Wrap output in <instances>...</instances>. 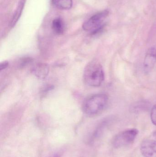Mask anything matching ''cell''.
I'll return each instance as SVG.
<instances>
[{
  "mask_svg": "<svg viewBox=\"0 0 156 157\" xmlns=\"http://www.w3.org/2000/svg\"><path fill=\"white\" fill-rule=\"evenodd\" d=\"M109 98L104 93H98L87 98L82 105V110L88 116H95L103 111L108 105Z\"/></svg>",
  "mask_w": 156,
  "mask_h": 157,
  "instance_id": "cell-1",
  "label": "cell"
},
{
  "mask_svg": "<svg viewBox=\"0 0 156 157\" xmlns=\"http://www.w3.org/2000/svg\"><path fill=\"white\" fill-rule=\"evenodd\" d=\"M83 78L90 86H100L104 80V71L100 63L96 60L89 63L84 69Z\"/></svg>",
  "mask_w": 156,
  "mask_h": 157,
  "instance_id": "cell-2",
  "label": "cell"
},
{
  "mask_svg": "<svg viewBox=\"0 0 156 157\" xmlns=\"http://www.w3.org/2000/svg\"><path fill=\"white\" fill-rule=\"evenodd\" d=\"M109 11L104 10L97 13L84 22L82 28L91 35H95L100 33L104 28V20L109 15Z\"/></svg>",
  "mask_w": 156,
  "mask_h": 157,
  "instance_id": "cell-3",
  "label": "cell"
},
{
  "mask_svg": "<svg viewBox=\"0 0 156 157\" xmlns=\"http://www.w3.org/2000/svg\"><path fill=\"white\" fill-rule=\"evenodd\" d=\"M138 134V130L135 128L125 130L114 136L112 141V144L115 148L128 146L134 142Z\"/></svg>",
  "mask_w": 156,
  "mask_h": 157,
  "instance_id": "cell-4",
  "label": "cell"
},
{
  "mask_svg": "<svg viewBox=\"0 0 156 157\" xmlns=\"http://www.w3.org/2000/svg\"><path fill=\"white\" fill-rule=\"evenodd\" d=\"M140 151L144 157H156V140L143 141L140 146Z\"/></svg>",
  "mask_w": 156,
  "mask_h": 157,
  "instance_id": "cell-5",
  "label": "cell"
},
{
  "mask_svg": "<svg viewBox=\"0 0 156 157\" xmlns=\"http://www.w3.org/2000/svg\"><path fill=\"white\" fill-rule=\"evenodd\" d=\"M156 63V48H149L145 56L143 68L145 72L149 73L154 67Z\"/></svg>",
  "mask_w": 156,
  "mask_h": 157,
  "instance_id": "cell-6",
  "label": "cell"
},
{
  "mask_svg": "<svg viewBox=\"0 0 156 157\" xmlns=\"http://www.w3.org/2000/svg\"><path fill=\"white\" fill-rule=\"evenodd\" d=\"M49 67L46 63H36L32 68V74L39 79H45L48 75Z\"/></svg>",
  "mask_w": 156,
  "mask_h": 157,
  "instance_id": "cell-7",
  "label": "cell"
},
{
  "mask_svg": "<svg viewBox=\"0 0 156 157\" xmlns=\"http://www.w3.org/2000/svg\"><path fill=\"white\" fill-rule=\"evenodd\" d=\"M109 121L105 120L99 124V126L93 132L92 135L90 138L89 143L90 144H93L94 142L98 141L103 135L104 132L109 125Z\"/></svg>",
  "mask_w": 156,
  "mask_h": 157,
  "instance_id": "cell-8",
  "label": "cell"
},
{
  "mask_svg": "<svg viewBox=\"0 0 156 157\" xmlns=\"http://www.w3.org/2000/svg\"><path fill=\"white\" fill-rule=\"evenodd\" d=\"M24 5V0H21L18 3L17 8L16 9L15 12H14L12 21L10 23V26L11 28L13 27L17 23L19 17L21 16Z\"/></svg>",
  "mask_w": 156,
  "mask_h": 157,
  "instance_id": "cell-9",
  "label": "cell"
},
{
  "mask_svg": "<svg viewBox=\"0 0 156 157\" xmlns=\"http://www.w3.org/2000/svg\"><path fill=\"white\" fill-rule=\"evenodd\" d=\"M52 29L53 31L57 35H62L65 30V26L62 19L56 18L52 22Z\"/></svg>",
  "mask_w": 156,
  "mask_h": 157,
  "instance_id": "cell-10",
  "label": "cell"
},
{
  "mask_svg": "<svg viewBox=\"0 0 156 157\" xmlns=\"http://www.w3.org/2000/svg\"><path fill=\"white\" fill-rule=\"evenodd\" d=\"M55 6L63 10H68L72 6V0H52Z\"/></svg>",
  "mask_w": 156,
  "mask_h": 157,
  "instance_id": "cell-11",
  "label": "cell"
},
{
  "mask_svg": "<svg viewBox=\"0 0 156 157\" xmlns=\"http://www.w3.org/2000/svg\"><path fill=\"white\" fill-rule=\"evenodd\" d=\"M33 59L31 58H24L20 60V62L19 63V66L20 68H23L25 66L28 64V63H31Z\"/></svg>",
  "mask_w": 156,
  "mask_h": 157,
  "instance_id": "cell-12",
  "label": "cell"
},
{
  "mask_svg": "<svg viewBox=\"0 0 156 157\" xmlns=\"http://www.w3.org/2000/svg\"><path fill=\"white\" fill-rule=\"evenodd\" d=\"M151 119L152 123L156 126V105H154L151 110Z\"/></svg>",
  "mask_w": 156,
  "mask_h": 157,
  "instance_id": "cell-13",
  "label": "cell"
},
{
  "mask_svg": "<svg viewBox=\"0 0 156 157\" xmlns=\"http://www.w3.org/2000/svg\"><path fill=\"white\" fill-rule=\"evenodd\" d=\"M8 65H9V63L6 61L1 63L0 64V71H2V70L6 69L8 67Z\"/></svg>",
  "mask_w": 156,
  "mask_h": 157,
  "instance_id": "cell-14",
  "label": "cell"
},
{
  "mask_svg": "<svg viewBox=\"0 0 156 157\" xmlns=\"http://www.w3.org/2000/svg\"><path fill=\"white\" fill-rule=\"evenodd\" d=\"M153 136L156 139V131L155 132H154V133H153Z\"/></svg>",
  "mask_w": 156,
  "mask_h": 157,
  "instance_id": "cell-15",
  "label": "cell"
}]
</instances>
